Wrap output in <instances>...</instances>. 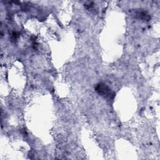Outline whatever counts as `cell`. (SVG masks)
I'll use <instances>...</instances> for the list:
<instances>
[{
	"mask_svg": "<svg viewBox=\"0 0 160 160\" xmlns=\"http://www.w3.org/2000/svg\"><path fill=\"white\" fill-rule=\"evenodd\" d=\"M95 91L104 98L112 99L115 96V93L106 84L99 82L95 86Z\"/></svg>",
	"mask_w": 160,
	"mask_h": 160,
	"instance_id": "obj_1",
	"label": "cell"
},
{
	"mask_svg": "<svg viewBox=\"0 0 160 160\" xmlns=\"http://www.w3.org/2000/svg\"><path fill=\"white\" fill-rule=\"evenodd\" d=\"M136 15L138 17V18L143 19V20H146V21H149L151 18L149 14L146 12V11H138L136 13Z\"/></svg>",
	"mask_w": 160,
	"mask_h": 160,
	"instance_id": "obj_2",
	"label": "cell"
}]
</instances>
